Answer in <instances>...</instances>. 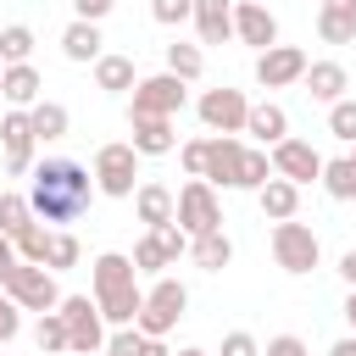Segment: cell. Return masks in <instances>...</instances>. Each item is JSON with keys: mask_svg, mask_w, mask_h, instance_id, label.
<instances>
[{"mask_svg": "<svg viewBox=\"0 0 356 356\" xmlns=\"http://www.w3.org/2000/svg\"><path fill=\"white\" fill-rule=\"evenodd\" d=\"M95 200V172L72 156H50L33 167V184H28V211L39 222H78Z\"/></svg>", "mask_w": 356, "mask_h": 356, "instance_id": "cell-1", "label": "cell"}, {"mask_svg": "<svg viewBox=\"0 0 356 356\" xmlns=\"http://www.w3.org/2000/svg\"><path fill=\"white\" fill-rule=\"evenodd\" d=\"M95 306H100V317L117 323V328L139 317L145 289H139V267H134V256H122V250L95 256Z\"/></svg>", "mask_w": 356, "mask_h": 356, "instance_id": "cell-2", "label": "cell"}, {"mask_svg": "<svg viewBox=\"0 0 356 356\" xmlns=\"http://www.w3.org/2000/svg\"><path fill=\"white\" fill-rule=\"evenodd\" d=\"M95 189L111 195V200H128L139 189V150L128 139H111L95 150Z\"/></svg>", "mask_w": 356, "mask_h": 356, "instance_id": "cell-3", "label": "cell"}, {"mask_svg": "<svg viewBox=\"0 0 356 356\" xmlns=\"http://www.w3.org/2000/svg\"><path fill=\"white\" fill-rule=\"evenodd\" d=\"M172 222L195 239V234H211V228H222V206H217V189L206 184V178H189L178 195H172Z\"/></svg>", "mask_w": 356, "mask_h": 356, "instance_id": "cell-4", "label": "cell"}, {"mask_svg": "<svg viewBox=\"0 0 356 356\" xmlns=\"http://www.w3.org/2000/svg\"><path fill=\"white\" fill-rule=\"evenodd\" d=\"M184 306H189V289H184L178 278H156V284L145 289V306H139L134 328H139V334H150V339H161V334L184 317Z\"/></svg>", "mask_w": 356, "mask_h": 356, "instance_id": "cell-5", "label": "cell"}, {"mask_svg": "<svg viewBox=\"0 0 356 356\" xmlns=\"http://www.w3.org/2000/svg\"><path fill=\"white\" fill-rule=\"evenodd\" d=\"M61 323H67V350H78V356H95V350H106V317H100V306L89 300V295H61Z\"/></svg>", "mask_w": 356, "mask_h": 356, "instance_id": "cell-6", "label": "cell"}, {"mask_svg": "<svg viewBox=\"0 0 356 356\" xmlns=\"http://www.w3.org/2000/svg\"><path fill=\"white\" fill-rule=\"evenodd\" d=\"M189 83L178 72H156V78H139L134 83V100H128V117H178Z\"/></svg>", "mask_w": 356, "mask_h": 356, "instance_id": "cell-7", "label": "cell"}, {"mask_svg": "<svg viewBox=\"0 0 356 356\" xmlns=\"http://www.w3.org/2000/svg\"><path fill=\"white\" fill-rule=\"evenodd\" d=\"M273 261H278L284 273H312V267L323 261V245H317V234H312L306 222L284 217V222L273 228Z\"/></svg>", "mask_w": 356, "mask_h": 356, "instance_id": "cell-8", "label": "cell"}, {"mask_svg": "<svg viewBox=\"0 0 356 356\" xmlns=\"http://www.w3.org/2000/svg\"><path fill=\"white\" fill-rule=\"evenodd\" d=\"M6 295H11L22 312H56V306H61L56 273H50V267H39V261H17V273L6 278Z\"/></svg>", "mask_w": 356, "mask_h": 356, "instance_id": "cell-9", "label": "cell"}, {"mask_svg": "<svg viewBox=\"0 0 356 356\" xmlns=\"http://www.w3.org/2000/svg\"><path fill=\"white\" fill-rule=\"evenodd\" d=\"M0 145H6V172L11 178H22L28 167H33V122H28V111L22 106H11V111H0Z\"/></svg>", "mask_w": 356, "mask_h": 356, "instance_id": "cell-10", "label": "cell"}, {"mask_svg": "<svg viewBox=\"0 0 356 356\" xmlns=\"http://www.w3.org/2000/svg\"><path fill=\"white\" fill-rule=\"evenodd\" d=\"M300 72H306V50H295V44L256 50V83L261 89H289V83H300Z\"/></svg>", "mask_w": 356, "mask_h": 356, "instance_id": "cell-11", "label": "cell"}, {"mask_svg": "<svg viewBox=\"0 0 356 356\" xmlns=\"http://www.w3.org/2000/svg\"><path fill=\"white\" fill-rule=\"evenodd\" d=\"M245 111H250V100L239 95V89H206L200 95V122L211 128V134H245Z\"/></svg>", "mask_w": 356, "mask_h": 356, "instance_id": "cell-12", "label": "cell"}, {"mask_svg": "<svg viewBox=\"0 0 356 356\" xmlns=\"http://www.w3.org/2000/svg\"><path fill=\"white\" fill-rule=\"evenodd\" d=\"M239 172H245V145L234 134H211L206 139V184H222V189H239Z\"/></svg>", "mask_w": 356, "mask_h": 356, "instance_id": "cell-13", "label": "cell"}, {"mask_svg": "<svg viewBox=\"0 0 356 356\" xmlns=\"http://www.w3.org/2000/svg\"><path fill=\"white\" fill-rule=\"evenodd\" d=\"M234 39L250 50H267V44H278V17L261 0H234Z\"/></svg>", "mask_w": 356, "mask_h": 356, "instance_id": "cell-14", "label": "cell"}, {"mask_svg": "<svg viewBox=\"0 0 356 356\" xmlns=\"http://www.w3.org/2000/svg\"><path fill=\"white\" fill-rule=\"evenodd\" d=\"M273 172L289 178V184H312V178H323V156L306 139H278L273 145Z\"/></svg>", "mask_w": 356, "mask_h": 356, "instance_id": "cell-15", "label": "cell"}, {"mask_svg": "<svg viewBox=\"0 0 356 356\" xmlns=\"http://www.w3.org/2000/svg\"><path fill=\"white\" fill-rule=\"evenodd\" d=\"M189 22H195L200 44H222V39H234V0H195Z\"/></svg>", "mask_w": 356, "mask_h": 356, "instance_id": "cell-16", "label": "cell"}, {"mask_svg": "<svg viewBox=\"0 0 356 356\" xmlns=\"http://www.w3.org/2000/svg\"><path fill=\"white\" fill-rule=\"evenodd\" d=\"M300 83H306V95L312 100H323V106H334L345 89H350V72L339 67V61H306V72H300Z\"/></svg>", "mask_w": 356, "mask_h": 356, "instance_id": "cell-17", "label": "cell"}, {"mask_svg": "<svg viewBox=\"0 0 356 356\" xmlns=\"http://www.w3.org/2000/svg\"><path fill=\"white\" fill-rule=\"evenodd\" d=\"M128 128H134V150L139 156H167V150H178V134H172V117H128Z\"/></svg>", "mask_w": 356, "mask_h": 356, "instance_id": "cell-18", "label": "cell"}, {"mask_svg": "<svg viewBox=\"0 0 356 356\" xmlns=\"http://www.w3.org/2000/svg\"><path fill=\"white\" fill-rule=\"evenodd\" d=\"M317 39L323 44H350L356 39V0H323L317 6Z\"/></svg>", "mask_w": 356, "mask_h": 356, "instance_id": "cell-19", "label": "cell"}, {"mask_svg": "<svg viewBox=\"0 0 356 356\" xmlns=\"http://www.w3.org/2000/svg\"><path fill=\"white\" fill-rule=\"evenodd\" d=\"M256 206H261V217H273V222H284V217H295L300 211V184H289V178H267L261 189H256Z\"/></svg>", "mask_w": 356, "mask_h": 356, "instance_id": "cell-20", "label": "cell"}, {"mask_svg": "<svg viewBox=\"0 0 356 356\" xmlns=\"http://www.w3.org/2000/svg\"><path fill=\"white\" fill-rule=\"evenodd\" d=\"M39 89H44V78H39L28 61H11V67L0 72V100H6V106H22V111H28V106L39 100Z\"/></svg>", "mask_w": 356, "mask_h": 356, "instance_id": "cell-21", "label": "cell"}, {"mask_svg": "<svg viewBox=\"0 0 356 356\" xmlns=\"http://www.w3.org/2000/svg\"><path fill=\"white\" fill-rule=\"evenodd\" d=\"M245 134H256V139L273 150L278 139H289V111H284V106H273V100H261V106H250V111H245Z\"/></svg>", "mask_w": 356, "mask_h": 356, "instance_id": "cell-22", "label": "cell"}, {"mask_svg": "<svg viewBox=\"0 0 356 356\" xmlns=\"http://www.w3.org/2000/svg\"><path fill=\"white\" fill-rule=\"evenodd\" d=\"M100 44H106V39H100V22H83V17L67 22V33H61V56H67V61H100V56H106Z\"/></svg>", "mask_w": 356, "mask_h": 356, "instance_id": "cell-23", "label": "cell"}, {"mask_svg": "<svg viewBox=\"0 0 356 356\" xmlns=\"http://www.w3.org/2000/svg\"><path fill=\"white\" fill-rule=\"evenodd\" d=\"M189 256H195V267H206V273H222V267L234 261V239H228L222 228H211V234H195V239H189Z\"/></svg>", "mask_w": 356, "mask_h": 356, "instance_id": "cell-24", "label": "cell"}, {"mask_svg": "<svg viewBox=\"0 0 356 356\" xmlns=\"http://www.w3.org/2000/svg\"><path fill=\"white\" fill-rule=\"evenodd\" d=\"M28 122H33V139H67V128H72V117H67V106L61 100H33L28 106Z\"/></svg>", "mask_w": 356, "mask_h": 356, "instance_id": "cell-25", "label": "cell"}, {"mask_svg": "<svg viewBox=\"0 0 356 356\" xmlns=\"http://www.w3.org/2000/svg\"><path fill=\"white\" fill-rule=\"evenodd\" d=\"M134 211H139V222H172V189L167 184H139L134 189Z\"/></svg>", "mask_w": 356, "mask_h": 356, "instance_id": "cell-26", "label": "cell"}, {"mask_svg": "<svg viewBox=\"0 0 356 356\" xmlns=\"http://www.w3.org/2000/svg\"><path fill=\"white\" fill-rule=\"evenodd\" d=\"M317 184L328 189V200H356V161H350V156L323 161V178H317Z\"/></svg>", "mask_w": 356, "mask_h": 356, "instance_id": "cell-27", "label": "cell"}, {"mask_svg": "<svg viewBox=\"0 0 356 356\" xmlns=\"http://www.w3.org/2000/svg\"><path fill=\"white\" fill-rule=\"evenodd\" d=\"M95 83L111 89V95H122V89H134L139 78H134V61H128V56H100V61H95Z\"/></svg>", "mask_w": 356, "mask_h": 356, "instance_id": "cell-28", "label": "cell"}, {"mask_svg": "<svg viewBox=\"0 0 356 356\" xmlns=\"http://www.w3.org/2000/svg\"><path fill=\"white\" fill-rule=\"evenodd\" d=\"M167 72H178L184 83H195L200 72H206V56H200V44H167Z\"/></svg>", "mask_w": 356, "mask_h": 356, "instance_id": "cell-29", "label": "cell"}, {"mask_svg": "<svg viewBox=\"0 0 356 356\" xmlns=\"http://www.w3.org/2000/svg\"><path fill=\"white\" fill-rule=\"evenodd\" d=\"M11 245H17V256H22V261H39V267H44V250H50V228L28 222V228H17V234H11Z\"/></svg>", "mask_w": 356, "mask_h": 356, "instance_id": "cell-30", "label": "cell"}, {"mask_svg": "<svg viewBox=\"0 0 356 356\" xmlns=\"http://www.w3.org/2000/svg\"><path fill=\"white\" fill-rule=\"evenodd\" d=\"M28 56H33V28H22V22L0 28V61L11 67V61H28Z\"/></svg>", "mask_w": 356, "mask_h": 356, "instance_id": "cell-31", "label": "cell"}, {"mask_svg": "<svg viewBox=\"0 0 356 356\" xmlns=\"http://www.w3.org/2000/svg\"><path fill=\"white\" fill-rule=\"evenodd\" d=\"M33 222V211H28V195H17V189H0V234H17V228H28Z\"/></svg>", "mask_w": 356, "mask_h": 356, "instance_id": "cell-32", "label": "cell"}, {"mask_svg": "<svg viewBox=\"0 0 356 356\" xmlns=\"http://www.w3.org/2000/svg\"><path fill=\"white\" fill-rule=\"evenodd\" d=\"M328 134H334L339 145H356V100H350V95H339V100L328 106Z\"/></svg>", "mask_w": 356, "mask_h": 356, "instance_id": "cell-33", "label": "cell"}, {"mask_svg": "<svg viewBox=\"0 0 356 356\" xmlns=\"http://www.w3.org/2000/svg\"><path fill=\"white\" fill-rule=\"evenodd\" d=\"M33 339H39V350H44V356L67 350V323H61V312H39V328H33Z\"/></svg>", "mask_w": 356, "mask_h": 356, "instance_id": "cell-34", "label": "cell"}, {"mask_svg": "<svg viewBox=\"0 0 356 356\" xmlns=\"http://www.w3.org/2000/svg\"><path fill=\"white\" fill-rule=\"evenodd\" d=\"M44 267H50V273H67V267H78V239H72V234H50Z\"/></svg>", "mask_w": 356, "mask_h": 356, "instance_id": "cell-35", "label": "cell"}, {"mask_svg": "<svg viewBox=\"0 0 356 356\" xmlns=\"http://www.w3.org/2000/svg\"><path fill=\"white\" fill-rule=\"evenodd\" d=\"M134 267H139V273H161V267H172V261H167V250L156 245V234H145V239L134 245Z\"/></svg>", "mask_w": 356, "mask_h": 356, "instance_id": "cell-36", "label": "cell"}, {"mask_svg": "<svg viewBox=\"0 0 356 356\" xmlns=\"http://www.w3.org/2000/svg\"><path fill=\"white\" fill-rule=\"evenodd\" d=\"M106 356H145V334L134 323H122L111 339H106Z\"/></svg>", "mask_w": 356, "mask_h": 356, "instance_id": "cell-37", "label": "cell"}, {"mask_svg": "<svg viewBox=\"0 0 356 356\" xmlns=\"http://www.w3.org/2000/svg\"><path fill=\"white\" fill-rule=\"evenodd\" d=\"M150 234H156V245H161V250H167V261H178V256H184V250H189V234H184V228H178V222H156V228H150Z\"/></svg>", "mask_w": 356, "mask_h": 356, "instance_id": "cell-38", "label": "cell"}, {"mask_svg": "<svg viewBox=\"0 0 356 356\" xmlns=\"http://www.w3.org/2000/svg\"><path fill=\"white\" fill-rule=\"evenodd\" d=\"M189 11H195V0H150V17H156L161 28H178V22H189Z\"/></svg>", "mask_w": 356, "mask_h": 356, "instance_id": "cell-39", "label": "cell"}, {"mask_svg": "<svg viewBox=\"0 0 356 356\" xmlns=\"http://www.w3.org/2000/svg\"><path fill=\"white\" fill-rule=\"evenodd\" d=\"M17 334H22V306L0 289V345H6V339H17Z\"/></svg>", "mask_w": 356, "mask_h": 356, "instance_id": "cell-40", "label": "cell"}, {"mask_svg": "<svg viewBox=\"0 0 356 356\" xmlns=\"http://www.w3.org/2000/svg\"><path fill=\"white\" fill-rule=\"evenodd\" d=\"M217 356H261V345H256V334H245V328H234L228 339H222V350Z\"/></svg>", "mask_w": 356, "mask_h": 356, "instance_id": "cell-41", "label": "cell"}, {"mask_svg": "<svg viewBox=\"0 0 356 356\" xmlns=\"http://www.w3.org/2000/svg\"><path fill=\"white\" fill-rule=\"evenodd\" d=\"M178 156H184V172H189V178H200V172H206V139H189Z\"/></svg>", "mask_w": 356, "mask_h": 356, "instance_id": "cell-42", "label": "cell"}, {"mask_svg": "<svg viewBox=\"0 0 356 356\" xmlns=\"http://www.w3.org/2000/svg\"><path fill=\"white\" fill-rule=\"evenodd\" d=\"M261 356H306V339L300 334H278V339H267Z\"/></svg>", "mask_w": 356, "mask_h": 356, "instance_id": "cell-43", "label": "cell"}, {"mask_svg": "<svg viewBox=\"0 0 356 356\" xmlns=\"http://www.w3.org/2000/svg\"><path fill=\"white\" fill-rule=\"evenodd\" d=\"M17 261H22V256H17V245H11V234H0V289H6V278L17 273Z\"/></svg>", "mask_w": 356, "mask_h": 356, "instance_id": "cell-44", "label": "cell"}, {"mask_svg": "<svg viewBox=\"0 0 356 356\" xmlns=\"http://www.w3.org/2000/svg\"><path fill=\"white\" fill-rule=\"evenodd\" d=\"M72 6H78V17H83V22H100V17L111 11V0H72Z\"/></svg>", "mask_w": 356, "mask_h": 356, "instance_id": "cell-45", "label": "cell"}, {"mask_svg": "<svg viewBox=\"0 0 356 356\" xmlns=\"http://www.w3.org/2000/svg\"><path fill=\"white\" fill-rule=\"evenodd\" d=\"M339 278H345V284H350V289H356V245H350V250H345V256H339Z\"/></svg>", "mask_w": 356, "mask_h": 356, "instance_id": "cell-46", "label": "cell"}, {"mask_svg": "<svg viewBox=\"0 0 356 356\" xmlns=\"http://www.w3.org/2000/svg\"><path fill=\"white\" fill-rule=\"evenodd\" d=\"M145 356H172V350H167L161 339H150V334H145Z\"/></svg>", "mask_w": 356, "mask_h": 356, "instance_id": "cell-47", "label": "cell"}, {"mask_svg": "<svg viewBox=\"0 0 356 356\" xmlns=\"http://www.w3.org/2000/svg\"><path fill=\"white\" fill-rule=\"evenodd\" d=\"M328 356H356V334H350V339H339V345H334Z\"/></svg>", "mask_w": 356, "mask_h": 356, "instance_id": "cell-48", "label": "cell"}, {"mask_svg": "<svg viewBox=\"0 0 356 356\" xmlns=\"http://www.w3.org/2000/svg\"><path fill=\"white\" fill-rule=\"evenodd\" d=\"M345 323H350V328H356V289H350V295H345Z\"/></svg>", "mask_w": 356, "mask_h": 356, "instance_id": "cell-49", "label": "cell"}, {"mask_svg": "<svg viewBox=\"0 0 356 356\" xmlns=\"http://www.w3.org/2000/svg\"><path fill=\"white\" fill-rule=\"evenodd\" d=\"M178 356H211V350H200V345H189V350H178Z\"/></svg>", "mask_w": 356, "mask_h": 356, "instance_id": "cell-50", "label": "cell"}, {"mask_svg": "<svg viewBox=\"0 0 356 356\" xmlns=\"http://www.w3.org/2000/svg\"><path fill=\"white\" fill-rule=\"evenodd\" d=\"M350 161H356V150H350Z\"/></svg>", "mask_w": 356, "mask_h": 356, "instance_id": "cell-51", "label": "cell"}, {"mask_svg": "<svg viewBox=\"0 0 356 356\" xmlns=\"http://www.w3.org/2000/svg\"><path fill=\"white\" fill-rule=\"evenodd\" d=\"M95 356H106V350H95Z\"/></svg>", "mask_w": 356, "mask_h": 356, "instance_id": "cell-52", "label": "cell"}, {"mask_svg": "<svg viewBox=\"0 0 356 356\" xmlns=\"http://www.w3.org/2000/svg\"><path fill=\"white\" fill-rule=\"evenodd\" d=\"M0 72H6V61H0Z\"/></svg>", "mask_w": 356, "mask_h": 356, "instance_id": "cell-53", "label": "cell"}]
</instances>
